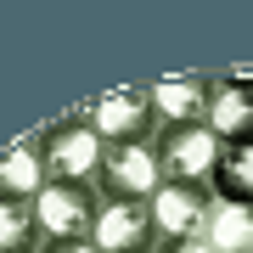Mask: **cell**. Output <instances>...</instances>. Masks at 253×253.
<instances>
[{
  "mask_svg": "<svg viewBox=\"0 0 253 253\" xmlns=\"http://www.w3.org/2000/svg\"><path fill=\"white\" fill-rule=\"evenodd\" d=\"M40 163H45V186H96L101 169V135L90 129L84 113H68L40 129Z\"/></svg>",
  "mask_w": 253,
  "mask_h": 253,
  "instance_id": "cell-1",
  "label": "cell"
},
{
  "mask_svg": "<svg viewBox=\"0 0 253 253\" xmlns=\"http://www.w3.org/2000/svg\"><path fill=\"white\" fill-rule=\"evenodd\" d=\"M163 186H191V191H214V163H219V141L208 135V124H186V129H158L152 135Z\"/></svg>",
  "mask_w": 253,
  "mask_h": 253,
  "instance_id": "cell-2",
  "label": "cell"
},
{
  "mask_svg": "<svg viewBox=\"0 0 253 253\" xmlns=\"http://www.w3.org/2000/svg\"><path fill=\"white\" fill-rule=\"evenodd\" d=\"M158 186H163V169H158L152 141L101 146V169H96V191H101V203H152Z\"/></svg>",
  "mask_w": 253,
  "mask_h": 253,
  "instance_id": "cell-3",
  "label": "cell"
},
{
  "mask_svg": "<svg viewBox=\"0 0 253 253\" xmlns=\"http://www.w3.org/2000/svg\"><path fill=\"white\" fill-rule=\"evenodd\" d=\"M90 129L101 135V146H129V141H152L158 135V107H152V90L146 84H124V90H107L96 96L90 107Z\"/></svg>",
  "mask_w": 253,
  "mask_h": 253,
  "instance_id": "cell-4",
  "label": "cell"
},
{
  "mask_svg": "<svg viewBox=\"0 0 253 253\" xmlns=\"http://www.w3.org/2000/svg\"><path fill=\"white\" fill-rule=\"evenodd\" d=\"M96 214H101V191L96 186H45L34 197L40 242H90Z\"/></svg>",
  "mask_w": 253,
  "mask_h": 253,
  "instance_id": "cell-5",
  "label": "cell"
},
{
  "mask_svg": "<svg viewBox=\"0 0 253 253\" xmlns=\"http://www.w3.org/2000/svg\"><path fill=\"white\" fill-rule=\"evenodd\" d=\"M208 208H214V191L158 186V197H152V253H174L186 242H203Z\"/></svg>",
  "mask_w": 253,
  "mask_h": 253,
  "instance_id": "cell-6",
  "label": "cell"
},
{
  "mask_svg": "<svg viewBox=\"0 0 253 253\" xmlns=\"http://www.w3.org/2000/svg\"><path fill=\"white\" fill-rule=\"evenodd\" d=\"M208 135H214L219 146H242V141H253V73H248V68L214 73Z\"/></svg>",
  "mask_w": 253,
  "mask_h": 253,
  "instance_id": "cell-7",
  "label": "cell"
},
{
  "mask_svg": "<svg viewBox=\"0 0 253 253\" xmlns=\"http://www.w3.org/2000/svg\"><path fill=\"white\" fill-rule=\"evenodd\" d=\"M158 107V129H186V124H208V101H214V79L208 73H174V79L146 84Z\"/></svg>",
  "mask_w": 253,
  "mask_h": 253,
  "instance_id": "cell-8",
  "label": "cell"
},
{
  "mask_svg": "<svg viewBox=\"0 0 253 253\" xmlns=\"http://www.w3.org/2000/svg\"><path fill=\"white\" fill-rule=\"evenodd\" d=\"M90 242L96 253H152V203H101Z\"/></svg>",
  "mask_w": 253,
  "mask_h": 253,
  "instance_id": "cell-9",
  "label": "cell"
},
{
  "mask_svg": "<svg viewBox=\"0 0 253 253\" xmlns=\"http://www.w3.org/2000/svg\"><path fill=\"white\" fill-rule=\"evenodd\" d=\"M45 191V163H40V135H23L0 152V203H34Z\"/></svg>",
  "mask_w": 253,
  "mask_h": 253,
  "instance_id": "cell-10",
  "label": "cell"
},
{
  "mask_svg": "<svg viewBox=\"0 0 253 253\" xmlns=\"http://www.w3.org/2000/svg\"><path fill=\"white\" fill-rule=\"evenodd\" d=\"M203 242L214 253H253V203H214Z\"/></svg>",
  "mask_w": 253,
  "mask_h": 253,
  "instance_id": "cell-11",
  "label": "cell"
},
{
  "mask_svg": "<svg viewBox=\"0 0 253 253\" xmlns=\"http://www.w3.org/2000/svg\"><path fill=\"white\" fill-rule=\"evenodd\" d=\"M214 203H253V141L219 146V163H214Z\"/></svg>",
  "mask_w": 253,
  "mask_h": 253,
  "instance_id": "cell-12",
  "label": "cell"
},
{
  "mask_svg": "<svg viewBox=\"0 0 253 253\" xmlns=\"http://www.w3.org/2000/svg\"><path fill=\"white\" fill-rule=\"evenodd\" d=\"M40 225L34 203H0V253H40Z\"/></svg>",
  "mask_w": 253,
  "mask_h": 253,
  "instance_id": "cell-13",
  "label": "cell"
},
{
  "mask_svg": "<svg viewBox=\"0 0 253 253\" xmlns=\"http://www.w3.org/2000/svg\"><path fill=\"white\" fill-rule=\"evenodd\" d=\"M40 253H96V242H45Z\"/></svg>",
  "mask_w": 253,
  "mask_h": 253,
  "instance_id": "cell-14",
  "label": "cell"
},
{
  "mask_svg": "<svg viewBox=\"0 0 253 253\" xmlns=\"http://www.w3.org/2000/svg\"><path fill=\"white\" fill-rule=\"evenodd\" d=\"M174 253H214L208 242H186V248H174Z\"/></svg>",
  "mask_w": 253,
  "mask_h": 253,
  "instance_id": "cell-15",
  "label": "cell"
}]
</instances>
